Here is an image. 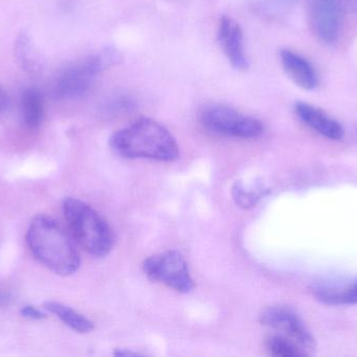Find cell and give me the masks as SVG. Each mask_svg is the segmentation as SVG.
<instances>
[{
    "mask_svg": "<svg viewBox=\"0 0 357 357\" xmlns=\"http://www.w3.org/2000/svg\"><path fill=\"white\" fill-rule=\"evenodd\" d=\"M31 254L48 270L58 276H71L79 270L81 257L71 237L54 218L38 215L26 233Z\"/></svg>",
    "mask_w": 357,
    "mask_h": 357,
    "instance_id": "cell-1",
    "label": "cell"
},
{
    "mask_svg": "<svg viewBox=\"0 0 357 357\" xmlns=\"http://www.w3.org/2000/svg\"><path fill=\"white\" fill-rule=\"evenodd\" d=\"M110 145L126 159H146L158 161H177L180 156L177 140L162 124L142 117L111 136Z\"/></svg>",
    "mask_w": 357,
    "mask_h": 357,
    "instance_id": "cell-2",
    "label": "cell"
},
{
    "mask_svg": "<svg viewBox=\"0 0 357 357\" xmlns=\"http://www.w3.org/2000/svg\"><path fill=\"white\" fill-rule=\"evenodd\" d=\"M63 212L73 237L86 252L98 258L110 253L114 245L112 230L93 207L68 197L63 203Z\"/></svg>",
    "mask_w": 357,
    "mask_h": 357,
    "instance_id": "cell-3",
    "label": "cell"
},
{
    "mask_svg": "<svg viewBox=\"0 0 357 357\" xmlns=\"http://www.w3.org/2000/svg\"><path fill=\"white\" fill-rule=\"evenodd\" d=\"M121 60L119 52L107 50L73 63L64 69L54 84V96L61 100H77L89 92L98 75Z\"/></svg>",
    "mask_w": 357,
    "mask_h": 357,
    "instance_id": "cell-4",
    "label": "cell"
},
{
    "mask_svg": "<svg viewBox=\"0 0 357 357\" xmlns=\"http://www.w3.org/2000/svg\"><path fill=\"white\" fill-rule=\"evenodd\" d=\"M206 129L220 136L253 140L264 133L261 121L225 105H211L201 113Z\"/></svg>",
    "mask_w": 357,
    "mask_h": 357,
    "instance_id": "cell-5",
    "label": "cell"
},
{
    "mask_svg": "<svg viewBox=\"0 0 357 357\" xmlns=\"http://www.w3.org/2000/svg\"><path fill=\"white\" fill-rule=\"evenodd\" d=\"M144 274L156 282L162 283L178 293H188L195 289L188 265L182 254L167 251L144 260Z\"/></svg>",
    "mask_w": 357,
    "mask_h": 357,
    "instance_id": "cell-6",
    "label": "cell"
},
{
    "mask_svg": "<svg viewBox=\"0 0 357 357\" xmlns=\"http://www.w3.org/2000/svg\"><path fill=\"white\" fill-rule=\"evenodd\" d=\"M259 321L264 326L279 331L283 337L295 342L307 354L316 347L314 337L305 323L291 308L284 306L266 308L260 314Z\"/></svg>",
    "mask_w": 357,
    "mask_h": 357,
    "instance_id": "cell-7",
    "label": "cell"
},
{
    "mask_svg": "<svg viewBox=\"0 0 357 357\" xmlns=\"http://www.w3.org/2000/svg\"><path fill=\"white\" fill-rule=\"evenodd\" d=\"M343 13L339 0H310L308 20L317 39L323 43H335L341 31Z\"/></svg>",
    "mask_w": 357,
    "mask_h": 357,
    "instance_id": "cell-8",
    "label": "cell"
},
{
    "mask_svg": "<svg viewBox=\"0 0 357 357\" xmlns=\"http://www.w3.org/2000/svg\"><path fill=\"white\" fill-rule=\"evenodd\" d=\"M218 36L220 46L231 65L238 71H247L250 63L245 52L243 29L239 23L231 17H220Z\"/></svg>",
    "mask_w": 357,
    "mask_h": 357,
    "instance_id": "cell-9",
    "label": "cell"
},
{
    "mask_svg": "<svg viewBox=\"0 0 357 357\" xmlns=\"http://www.w3.org/2000/svg\"><path fill=\"white\" fill-rule=\"evenodd\" d=\"M296 115L310 129L318 132L324 138L331 140H343L345 130L343 126L327 115L322 109L307 103L298 102L295 105Z\"/></svg>",
    "mask_w": 357,
    "mask_h": 357,
    "instance_id": "cell-10",
    "label": "cell"
},
{
    "mask_svg": "<svg viewBox=\"0 0 357 357\" xmlns=\"http://www.w3.org/2000/svg\"><path fill=\"white\" fill-rule=\"evenodd\" d=\"M280 61L289 79L305 90H312L318 85V75L307 59L289 50L280 52Z\"/></svg>",
    "mask_w": 357,
    "mask_h": 357,
    "instance_id": "cell-11",
    "label": "cell"
},
{
    "mask_svg": "<svg viewBox=\"0 0 357 357\" xmlns=\"http://www.w3.org/2000/svg\"><path fill=\"white\" fill-rule=\"evenodd\" d=\"M20 112L25 127L38 129L44 119L43 96L36 88L24 90L20 100Z\"/></svg>",
    "mask_w": 357,
    "mask_h": 357,
    "instance_id": "cell-12",
    "label": "cell"
},
{
    "mask_svg": "<svg viewBox=\"0 0 357 357\" xmlns=\"http://www.w3.org/2000/svg\"><path fill=\"white\" fill-rule=\"evenodd\" d=\"M45 309L48 310L50 314H54L66 326L77 333H87L94 329L93 323L89 319L64 304L59 303V302H47L45 303Z\"/></svg>",
    "mask_w": 357,
    "mask_h": 357,
    "instance_id": "cell-13",
    "label": "cell"
},
{
    "mask_svg": "<svg viewBox=\"0 0 357 357\" xmlns=\"http://www.w3.org/2000/svg\"><path fill=\"white\" fill-rule=\"evenodd\" d=\"M316 297L331 305H354L357 304V280L342 289L319 287L316 289Z\"/></svg>",
    "mask_w": 357,
    "mask_h": 357,
    "instance_id": "cell-14",
    "label": "cell"
},
{
    "mask_svg": "<svg viewBox=\"0 0 357 357\" xmlns=\"http://www.w3.org/2000/svg\"><path fill=\"white\" fill-rule=\"evenodd\" d=\"M266 349L272 356L280 357H296L308 356L295 342L283 335H273L266 341Z\"/></svg>",
    "mask_w": 357,
    "mask_h": 357,
    "instance_id": "cell-15",
    "label": "cell"
},
{
    "mask_svg": "<svg viewBox=\"0 0 357 357\" xmlns=\"http://www.w3.org/2000/svg\"><path fill=\"white\" fill-rule=\"evenodd\" d=\"M232 194L236 205L243 209L253 207L261 196L260 191L247 190L241 182H236L234 184Z\"/></svg>",
    "mask_w": 357,
    "mask_h": 357,
    "instance_id": "cell-16",
    "label": "cell"
},
{
    "mask_svg": "<svg viewBox=\"0 0 357 357\" xmlns=\"http://www.w3.org/2000/svg\"><path fill=\"white\" fill-rule=\"evenodd\" d=\"M20 314L23 318L29 319V320L39 321L46 318V314L31 305L23 306L20 309Z\"/></svg>",
    "mask_w": 357,
    "mask_h": 357,
    "instance_id": "cell-17",
    "label": "cell"
},
{
    "mask_svg": "<svg viewBox=\"0 0 357 357\" xmlns=\"http://www.w3.org/2000/svg\"><path fill=\"white\" fill-rule=\"evenodd\" d=\"M344 13H357V0H339Z\"/></svg>",
    "mask_w": 357,
    "mask_h": 357,
    "instance_id": "cell-18",
    "label": "cell"
},
{
    "mask_svg": "<svg viewBox=\"0 0 357 357\" xmlns=\"http://www.w3.org/2000/svg\"><path fill=\"white\" fill-rule=\"evenodd\" d=\"M8 105H10V99L0 86V113L4 112L8 108Z\"/></svg>",
    "mask_w": 357,
    "mask_h": 357,
    "instance_id": "cell-19",
    "label": "cell"
},
{
    "mask_svg": "<svg viewBox=\"0 0 357 357\" xmlns=\"http://www.w3.org/2000/svg\"><path fill=\"white\" fill-rule=\"evenodd\" d=\"M115 356H138L139 354L137 352H132L128 351L126 349H117L116 351L114 352Z\"/></svg>",
    "mask_w": 357,
    "mask_h": 357,
    "instance_id": "cell-20",
    "label": "cell"
},
{
    "mask_svg": "<svg viewBox=\"0 0 357 357\" xmlns=\"http://www.w3.org/2000/svg\"><path fill=\"white\" fill-rule=\"evenodd\" d=\"M10 301V296L8 293L0 291V306L6 305Z\"/></svg>",
    "mask_w": 357,
    "mask_h": 357,
    "instance_id": "cell-21",
    "label": "cell"
}]
</instances>
